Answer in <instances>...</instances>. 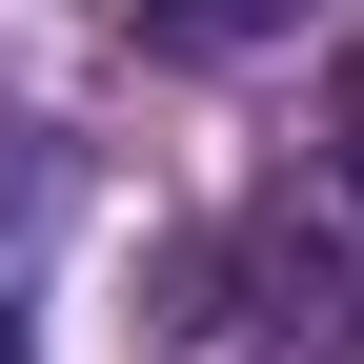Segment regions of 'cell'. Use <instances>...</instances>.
<instances>
[{
    "mask_svg": "<svg viewBox=\"0 0 364 364\" xmlns=\"http://www.w3.org/2000/svg\"><path fill=\"white\" fill-rule=\"evenodd\" d=\"M304 0H122V41L142 61H243V41H284Z\"/></svg>",
    "mask_w": 364,
    "mask_h": 364,
    "instance_id": "cell-1",
    "label": "cell"
},
{
    "mask_svg": "<svg viewBox=\"0 0 364 364\" xmlns=\"http://www.w3.org/2000/svg\"><path fill=\"white\" fill-rule=\"evenodd\" d=\"M324 182H344V203H364V41H344V61H324Z\"/></svg>",
    "mask_w": 364,
    "mask_h": 364,
    "instance_id": "cell-2",
    "label": "cell"
},
{
    "mask_svg": "<svg viewBox=\"0 0 364 364\" xmlns=\"http://www.w3.org/2000/svg\"><path fill=\"white\" fill-rule=\"evenodd\" d=\"M0 364H41V324H21V304H0Z\"/></svg>",
    "mask_w": 364,
    "mask_h": 364,
    "instance_id": "cell-3",
    "label": "cell"
}]
</instances>
